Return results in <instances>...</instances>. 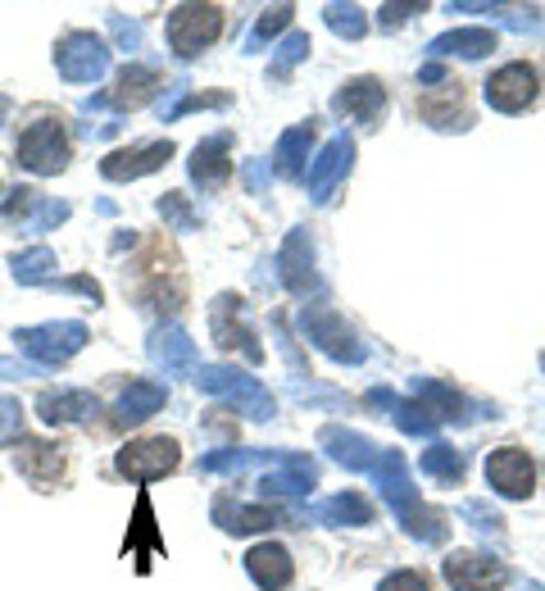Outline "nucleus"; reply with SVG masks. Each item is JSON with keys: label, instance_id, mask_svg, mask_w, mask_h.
Masks as SVG:
<instances>
[{"label": "nucleus", "instance_id": "nucleus-1", "mask_svg": "<svg viewBox=\"0 0 545 591\" xmlns=\"http://www.w3.org/2000/svg\"><path fill=\"white\" fill-rule=\"evenodd\" d=\"M373 483L382 492V505L405 524L410 537H418L423 546H442L450 537V524L442 509H427L418 501V487H414V473H410V460L400 451H382L378 469H373Z\"/></svg>", "mask_w": 545, "mask_h": 591}, {"label": "nucleus", "instance_id": "nucleus-2", "mask_svg": "<svg viewBox=\"0 0 545 591\" xmlns=\"http://www.w3.org/2000/svg\"><path fill=\"white\" fill-rule=\"evenodd\" d=\"M196 387L209 391V396H218V400H232L237 410L250 415L254 423H264V419L277 415V400L269 396V387L260 378L241 374V368H232V364H200L196 368Z\"/></svg>", "mask_w": 545, "mask_h": 591}, {"label": "nucleus", "instance_id": "nucleus-3", "mask_svg": "<svg viewBox=\"0 0 545 591\" xmlns=\"http://www.w3.org/2000/svg\"><path fill=\"white\" fill-rule=\"evenodd\" d=\"M14 342H19V351H23L32 364L55 368V364H68L73 355H78V351L91 342V332H87V323H78V319H55V323H36V327L14 332Z\"/></svg>", "mask_w": 545, "mask_h": 591}, {"label": "nucleus", "instance_id": "nucleus-4", "mask_svg": "<svg viewBox=\"0 0 545 591\" xmlns=\"http://www.w3.org/2000/svg\"><path fill=\"white\" fill-rule=\"evenodd\" d=\"M296 327L305 332V342H314L327 359H337V364H363V359H369V346L359 342V332L337 310H327V305L301 310Z\"/></svg>", "mask_w": 545, "mask_h": 591}, {"label": "nucleus", "instance_id": "nucleus-5", "mask_svg": "<svg viewBox=\"0 0 545 591\" xmlns=\"http://www.w3.org/2000/svg\"><path fill=\"white\" fill-rule=\"evenodd\" d=\"M14 155H19V169H28V173H42V178L64 173V164H68V137H64L59 119L28 123L19 132V141H14Z\"/></svg>", "mask_w": 545, "mask_h": 591}, {"label": "nucleus", "instance_id": "nucleus-6", "mask_svg": "<svg viewBox=\"0 0 545 591\" xmlns=\"http://www.w3.org/2000/svg\"><path fill=\"white\" fill-rule=\"evenodd\" d=\"M209 332H214V342L224 351H241L246 364H264V346H260V337H254V327L246 323V301H241V296H232V291L214 296Z\"/></svg>", "mask_w": 545, "mask_h": 591}, {"label": "nucleus", "instance_id": "nucleus-7", "mask_svg": "<svg viewBox=\"0 0 545 591\" xmlns=\"http://www.w3.org/2000/svg\"><path fill=\"white\" fill-rule=\"evenodd\" d=\"M218 36H224V10L218 6H177L168 14V46L182 60H196Z\"/></svg>", "mask_w": 545, "mask_h": 591}, {"label": "nucleus", "instance_id": "nucleus-8", "mask_svg": "<svg viewBox=\"0 0 545 591\" xmlns=\"http://www.w3.org/2000/svg\"><path fill=\"white\" fill-rule=\"evenodd\" d=\"M55 68L64 73V83H100L109 73V46L96 32H68L55 46Z\"/></svg>", "mask_w": 545, "mask_h": 591}, {"label": "nucleus", "instance_id": "nucleus-9", "mask_svg": "<svg viewBox=\"0 0 545 591\" xmlns=\"http://www.w3.org/2000/svg\"><path fill=\"white\" fill-rule=\"evenodd\" d=\"M277 278L282 287L296 296V301H309V296H323V278L314 273V241L305 228H291L282 250H277Z\"/></svg>", "mask_w": 545, "mask_h": 591}, {"label": "nucleus", "instance_id": "nucleus-10", "mask_svg": "<svg viewBox=\"0 0 545 591\" xmlns=\"http://www.w3.org/2000/svg\"><path fill=\"white\" fill-rule=\"evenodd\" d=\"M350 169H355V137L350 132H337V137H327V146L318 151V160L309 164V201L314 205H327L337 196V187L350 178Z\"/></svg>", "mask_w": 545, "mask_h": 591}, {"label": "nucleus", "instance_id": "nucleus-11", "mask_svg": "<svg viewBox=\"0 0 545 591\" xmlns=\"http://www.w3.org/2000/svg\"><path fill=\"white\" fill-rule=\"evenodd\" d=\"M177 460H182V451H177L173 437H145V441H128L115 464L123 477H132V483H155V477L177 469Z\"/></svg>", "mask_w": 545, "mask_h": 591}, {"label": "nucleus", "instance_id": "nucleus-12", "mask_svg": "<svg viewBox=\"0 0 545 591\" xmlns=\"http://www.w3.org/2000/svg\"><path fill=\"white\" fill-rule=\"evenodd\" d=\"M160 92H164L160 68H151V64H128L119 78H115V87L87 100V109H141V105H151Z\"/></svg>", "mask_w": 545, "mask_h": 591}, {"label": "nucleus", "instance_id": "nucleus-13", "mask_svg": "<svg viewBox=\"0 0 545 591\" xmlns=\"http://www.w3.org/2000/svg\"><path fill=\"white\" fill-rule=\"evenodd\" d=\"M487 483L504 501H527L536 492V464L519 447H500L487 455Z\"/></svg>", "mask_w": 545, "mask_h": 591}, {"label": "nucleus", "instance_id": "nucleus-14", "mask_svg": "<svg viewBox=\"0 0 545 591\" xmlns=\"http://www.w3.org/2000/svg\"><path fill=\"white\" fill-rule=\"evenodd\" d=\"M482 87H487V105L491 109H500V115H523V109L536 100V68L514 60V64L495 68Z\"/></svg>", "mask_w": 545, "mask_h": 591}, {"label": "nucleus", "instance_id": "nucleus-15", "mask_svg": "<svg viewBox=\"0 0 545 591\" xmlns=\"http://www.w3.org/2000/svg\"><path fill=\"white\" fill-rule=\"evenodd\" d=\"M318 447L333 455L346 473H373L378 460H382V451H386V447H378L373 437H363V432H355V428H337V423L318 432Z\"/></svg>", "mask_w": 545, "mask_h": 591}, {"label": "nucleus", "instance_id": "nucleus-16", "mask_svg": "<svg viewBox=\"0 0 545 591\" xmlns=\"http://www.w3.org/2000/svg\"><path fill=\"white\" fill-rule=\"evenodd\" d=\"M318 487V464L309 455H282L264 477H260V496L264 501H296Z\"/></svg>", "mask_w": 545, "mask_h": 591}, {"label": "nucleus", "instance_id": "nucleus-17", "mask_svg": "<svg viewBox=\"0 0 545 591\" xmlns=\"http://www.w3.org/2000/svg\"><path fill=\"white\" fill-rule=\"evenodd\" d=\"M173 160V141H145V146H128V151H109L100 160V173L109 182H132V178H145Z\"/></svg>", "mask_w": 545, "mask_h": 591}, {"label": "nucleus", "instance_id": "nucleus-18", "mask_svg": "<svg viewBox=\"0 0 545 591\" xmlns=\"http://www.w3.org/2000/svg\"><path fill=\"white\" fill-rule=\"evenodd\" d=\"M446 582L455 591H500L509 582V569L491 556H472V550H455V556L442 565Z\"/></svg>", "mask_w": 545, "mask_h": 591}, {"label": "nucleus", "instance_id": "nucleus-19", "mask_svg": "<svg viewBox=\"0 0 545 591\" xmlns=\"http://www.w3.org/2000/svg\"><path fill=\"white\" fill-rule=\"evenodd\" d=\"M333 109L350 123H363V128H378L382 115H386V87L378 78H355L346 83L337 96H333Z\"/></svg>", "mask_w": 545, "mask_h": 591}, {"label": "nucleus", "instance_id": "nucleus-20", "mask_svg": "<svg viewBox=\"0 0 545 591\" xmlns=\"http://www.w3.org/2000/svg\"><path fill=\"white\" fill-rule=\"evenodd\" d=\"M151 359L164 368L168 378H196V368H200L196 342H192L177 323H168V327H155V332H151Z\"/></svg>", "mask_w": 545, "mask_h": 591}, {"label": "nucleus", "instance_id": "nucleus-21", "mask_svg": "<svg viewBox=\"0 0 545 591\" xmlns=\"http://www.w3.org/2000/svg\"><path fill=\"white\" fill-rule=\"evenodd\" d=\"M228 151H232V132H214V137H205L192 151V182L200 192H218L232 178Z\"/></svg>", "mask_w": 545, "mask_h": 591}, {"label": "nucleus", "instance_id": "nucleus-22", "mask_svg": "<svg viewBox=\"0 0 545 591\" xmlns=\"http://www.w3.org/2000/svg\"><path fill=\"white\" fill-rule=\"evenodd\" d=\"M246 573L254 578V587L282 591V587H291V578H296V565H291L286 546H277V541H260V546H250V550H246Z\"/></svg>", "mask_w": 545, "mask_h": 591}, {"label": "nucleus", "instance_id": "nucleus-23", "mask_svg": "<svg viewBox=\"0 0 545 591\" xmlns=\"http://www.w3.org/2000/svg\"><path fill=\"white\" fill-rule=\"evenodd\" d=\"M164 400H168V387L151 383V378H137L123 387V396L115 400V423L119 428H132V423H145L151 415L164 410Z\"/></svg>", "mask_w": 545, "mask_h": 591}, {"label": "nucleus", "instance_id": "nucleus-24", "mask_svg": "<svg viewBox=\"0 0 545 591\" xmlns=\"http://www.w3.org/2000/svg\"><path fill=\"white\" fill-rule=\"evenodd\" d=\"M282 519H286V514H282L277 505H232L228 496L214 501V524L224 528V533H237V537L260 533V528H273V524H282Z\"/></svg>", "mask_w": 545, "mask_h": 591}, {"label": "nucleus", "instance_id": "nucleus-25", "mask_svg": "<svg viewBox=\"0 0 545 591\" xmlns=\"http://www.w3.org/2000/svg\"><path fill=\"white\" fill-rule=\"evenodd\" d=\"M96 410H100V400L78 387H55V391H42V400H36V415L46 423H83Z\"/></svg>", "mask_w": 545, "mask_h": 591}, {"label": "nucleus", "instance_id": "nucleus-26", "mask_svg": "<svg viewBox=\"0 0 545 591\" xmlns=\"http://www.w3.org/2000/svg\"><path fill=\"white\" fill-rule=\"evenodd\" d=\"M305 519L327 524V528H363V524H373V505L359 492H341V496H327L314 509H305Z\"/></svg>", "mask_w": 545, "mask_h": 591}, {"label": "nucleus", "instance_id": "nucleus-27", "mask_svg": "<svg viewBox=\"0 0 545 591\" xmlns=\"http://www.w3.org/2000/svg\"><path fill=\"white\" fill-rule=\"evenodd\" d=\"M427 51H432V60H446V55L482 60V55L495 51V32H491V28H455V32H442V36H436Z\"/></svg>", "mask_w": 545, "mask_h": 591}, {"label": "nucleus", "instance_id": "nucleus-28", "mask_svg": "<svg viewBox=\"0 0 545 591\" xmlns=\"http://www.w3.org/2000/svg\"><path fill=\"white\" fill-rule=\"evenodd\" d=\"M14 469L23 473V477H32V483H55L59 477V447H51V441H23V447L14 451Z\"/></svg>", "mask_w": 545, "mask_h": 591}, {"label": "nucleus", "instance_id": "nucleus-29", "mask_svg": "<svg viewBox=\"0 0 545 591\" xmlns=\"http://www.w3.org/2000/svg\"><path fill=\"white\" fill-rule=\"evenodd\" d=\"M309 146H314V123H296V128H286L282 141H277V173L291 178V182H301L305 178V160H309Z\"/></svg>", "mask_w": 545, "mask_h": 591}, {"label": "nucleus", "instance_id": "nucleus-30", "mask_svg": "<svg viewBox=\"0 0 545 591\" xmlns=\"http://www.w3.org/2000/svg\"><path fill=\"white\" fill-rule=\"evenodd\" d=\"M414 396H418V400H427L442 423H464V419H472V415H468L472 405H468V400H464L455 387L436 383V378H414Z\"/></svg>", "mask_w": 545, "mask_h": 591}, {"label": "nucleus", "instance_id": "nucleus-31", "mask_svg": "<svg viewBox=\"0 0 545 591\" xmlns=\"http://www.w3.org/2000/svg\"><path fill=\"white\" fill-rule=\"evenodd\" d=\"M286 451H246V447H224V451H209L200 460V473H246L254 464H277Z\"/></svg>", "mask_w": 545, "mask_h": 591}, {"label": "nucleus", "instance_id": "nucleus-32", "mask_svg": "<svg viewBox=\"0 0 545 591\" xmlns=\"http://www.w3.org/2000/svg\"><path fill=\"white\" fill-rule=\"evenodd\" d=\"M418 469L432 477V483H459L464 477V455L455 451V447H446V441H432V447L423 451V460H418Z\"/></svg>", "mask_w": 545, "mask_h": 591}, {"label": "nucleus", "instance_id": "nucleus-33", "mask_svg": "<svg viewBox=\"0 0 545 591\" xmlns=\"http://www.w3.org/2000/svg\"><path fill=\"white\" fill-rule=\"evenodd\" d=\"M391 419H395V428L405 432V437H432L436 428H442V419H436V410H432L427 400H418V396L400 400L395 410H391Z\"/></svg>", "mask_w": 545, "mask_h": 591}, {"label": "nucleus", "instance_id": "nucleus-34", "mask_svg": "<svg viewBox=\"0 0 545 591\" xmlns=\"http://www.w3.org/2000/svg\"><path fill=\"white\" fill-rule=\"evenodd\" d=\"M10 269H14V282H23V287L51 282V273H55V250H46V246H32V250L14 255Z\"/></svg>", "mask_w": 545, "mask_h": 591}, {"label": "nucleus", "instance_id": "nucleus-35", "mask_svg": "<svg viewBox=\"0 0 545 591\" xmlns=\"http://www.w3.org/2000/svg\"><path fill=\"white\" fill-rule=\"evenodd\" d=\"M291 14H296V6H273V10H264L260 23H254L250 36H246V51H250V55H254V51H264V42H273L277 32L291 28Z\"/></svg>", "mask_w": 545, "mask_h": 591}, {"label": "nucleus", "instance_id": "nucleus-36", "mask_svg": "<svg viewBox=\"0 0 545 591\" xmlns=\"http://www.w3.org/2000/svg\"><path fill=\"white\" fill-rule=\"evenodd\" d=\"M155 209H160V218H164L173 233H196V228H200V214L192 209V201L182 196V192H164Z\"/></svg>", "mask_w": 545, "mask_h": 591}, {"label": "nucleus", "instance_id": "nucleus-37", "mask_svg": "<svg viewBox=\"0 0 545 591\" xmlns=\"http://www.w3.org/2000/svg\"><path fill=\"white\" fill-rule=\"evenodd\" d=\"M323 23L333 28L337 36H346V42H359V36L369 32V19H363L359 6H327L323 10Z\"/></svg>", "mask_w": 545, "mask_h": 591}, {"label": "nucleus", "instance_id": "nucleus-38", "mask_svg": "<svg viewBox=\"0 0 545 591\" xmlns=\"http://www.w3.org/2000/svg\"><path fill=\"white\" fill-rule=\"evenodd\" d=\"M309 51H314V46H309V32H291L286 42L277 46V60H273V68H269V78H277V83H282L286 73L296 68L301 60H309Z\"/></svg>", "mask_w": 545, "mask_h": 591}, {"label": "nucleus", "instance_id": "nucleus-39", "mask_svg": "<svg viewBox=\"0 0 545 591\" xmlns=\"http://www.w3.org/2000/svg\"><path fill=\"white\" fill-rule=\"evenodd\" d=\"M64 218H68V205H64V201H46V196H42V201H36V209L23 218L19 228H23V233H46V228L64 224Z\"/></svg>", "mask_w": 545, "mask_h": 591}, {"label": "nucleus", "instance_id": "nucleus-40", "mask_svg": "<svg viewBox=\"0 0 545 591\" xmlns=\"http://www.w3.org/2000/svg\"><path fill=\"white\" fill-rule=\"evenodd\" d=\"M23 437V405L14 396H0V447Z\"/></svg>", "mask_w": 545, "mask_h": 591}, {"label": "nucleus", "instance_id": "nucleus-41", "mask_svg": "<svg viewBox=\"0 0 545 591\" xmlns=\"http://www.w3.org/2000/svg\"><path fill=\"white\" fill-rule=\"evenodd\" d=\"M141 296H145L151 305H160V310H168V314H173L182 301H187V287H182V282H168V287H164V278H155V287H145Z\"/></svg>", "mask_w": 545, "mask_h": 591}, {"label": "nucleus", "instance_id": "nucleus-42", "mask_svg": "<svg viewBox=\"0 0 545 591\" xmlns=\"http://www.w3.org/2000/svg\"><path fill=\"white\" fill-rule=\"evenodd\" d=\"M459 519H472V528H482V533H500V524H504L495 509H487V501H464Z\"/></svg>", "mask_w": 545, "mask_h": 591}, {"label": "nucleus", "instance_id": "nucleus-43", "mask_svg": "<svg viewBox=\"0 0 545 591\" xmlns=\"http://www.w3.org/2000/svg\"><path fill=\"white\" fill-rule=\"evenodd\" d=\"M141 541H155V528H151V501H137V524H132V537H128V556H137Z\"/></svg>", "mask_w": 545, "mask_h": 591}, {"label": "nucleus", "instance_id": "nucleus-44", "mask_svg": "<svg viewBox=\"0 0 545 591\" xmlns=\"http://www.w3.org/2000/svg\"><path fill=\"white\" fill-rule=\"evenodd\" d=\"M241 182H246L250 196H264V187H269V160H246L241 164Z\"/></svg>", "mask_w": 545, "mask_h": 591}, {"label": "nucleus", "instance_id": "nucleus-45", "mask_svg": "<svg viewBox=\"0 0 545 591\" xmlns=\"http://www.w3.org/2000/svg\"><path fill=\"white\" fill-rule=\"evenodd\" d=\"M378 591H432V587H427V578H423L418 569H400V573L382 578V587H378Z\"/></svg>", "mask_w": 545, "mask_h": 591}, {"label": "nucleus", "instance_id": "nucleus-46", "mask_svg": "<svg viewBox=\"0 0 545 591\" xmlns=\"http://www.w3.org/2000/svg\"><path fill=\"white\" fill-rule=\"evenodd\" d=\"M109 32L119 36V46L141 51V23H132V19H123V14H109Z\"/></svg>", "mask_w": 545, "mask_h": 591}, {"label": "nucleus", "instance_id": "nucleus-47", "mask_svg": "<svg viewBox=\"0 0 545 591\" xmlns=\"http://www.w3.org/2000/svg\"><path fill=\"white\" fill-rule=\"evenodd\" d=\"M36 201H42V196H36V192H28V187H19L10 201H6V209H0V214H6L10 218V224H14V218H19V224H23V218L36 209Z\"/></svg>", "mask_w": 545, "mask_h": 591}, {"label": "nucleus", "instance_id": "nucleus-48", "mask_svg": "<svg viewBox=\"0 0 545 591\" xmlns=\"http://www.w3.org/2000/svg\"><path fill=\"white\" fill-rule=\"evenodd\" d=\"M55 282V278H51ZM55 291H78V296H91V301L100 305V282L96 278H87V273H78V278H59L55 282Z\"/></svg>", "mask_w": 545, "mask_h": 591}, {"label": "nucleus", "instance_id": "nucleus-49", "mask_svg": "<svg viewBox=\"0 0 545 591\" xmlns=\"http://www.w3.org/2000/svg\"><path fill=\"white\" fill-rule=\"evenodd\" d=\"M410 14H423V6H418V0H410V6H382V14H378V19H382V28L391 32V28H400V23H405Z\"/></svg>", "mask_w": 545, "mask_h": 591}, {"label": "nucleus", "instance_id": "nucleus-50", "mask_svg": "<svg viewBox=\"0 0 545 591\" xmlns=\"http://www.w3.org/2000/svg\"><path fill=\"white\" fill-rule=\"evenodd\" d=\"M363 405H369V410H395V405H400V396H395L391 387H373L369 396H363Z\"/></svg>", "mask_w": 545, "mask_h": 591}, {"label": "nucleus", "instance_id": "nucleus-51", "mask_svg": "<svg viewBox=\"0 0 545 591\" xmlns=\"http://www.w3.org/2000/svg\"><path fill=\"white\" fill-rule=\"evenodd\" d=\"M509 28H514V32H536V14L527 10V14H500Z\"/></svg>", "mask_w": 545, "mask_h": 591}, {"label": "nucleus", "instance_id": "nucleus-52", "mask_svg": "<svg viewBox=\"0 0 545 591\" xmlns=\"http://www.w3.org/2000/svg\"><path fill=\"white\" fill-rule=\"evenodd\" d=\"M418 83H446V68L436 64V60H432V64H423V68H418Z\"/></svg>", "mask_w": 545, "mask_h": 591}, {"label": "nucleus", "instance_id": "nucleus-53", "mask_svg": "<svg viewBox=\"0 0 545 591\" xmlns=\"http://www.w3.org/2000/svg\"><path fill=\"white\" fill-rule=\"evenodd\" d=\"M6 119H10V96H0V128H6Z\"/></svg>", "mask_w": 545, "mask_h": 591}, {"label": "nucleus", "instance_id": "nucleus-54", "mask_svg": "<svg viewBox=\"0 0 545 591\" xmlns=\"http://www.w3.org/2000/svg\"><path fill=\"white\" fill-rule=\"evenodd\" d=\"M541 368H545V355H541Z\"/></svg>", "mask_w": 545, "mask_h": 591}]
</instances>
